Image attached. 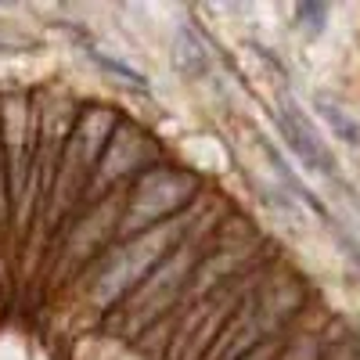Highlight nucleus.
I'll return each mask as SVG.
<instances>
[{
	"mask_svg": "<svg viewBox=\"0 0 360 360\" xmlns=\"http://www.w3.org/2000/svg\"><path fill=\"white\" fill-rule=\"evenodd\" d=\"M299 303H303V285L292 270L266 278L259 288H249V295L224 324L213 346V360H245L256 353V346H266V339L299 310Z\"/></svg>",
	"mask_w": 360,
	"mask_h": 360,
	"instance_id": "1",
	"label": "nucleus"
},
{
	"mask_svg": "<svg viewBox=\"0 0 360 360\" xmlns=\"http://www.w3.org/2000/svg\"><path fill=\"white\" fill-rule=\"evenodd\" d=\"M202 231L191 227L180 242L173 245V252L141 281V288L130 292V299L123 303V310H115L108 317V328H115L119 335H127L134 339L137 332H144L152 321H159L173 303H176V295L188 288V281L195 278V266L205 259L202 256Z\"/></svg>",
	"mask_w": 360,
	"mask_h": 360,
	"instance_id": "2",
	"label": "nucleus"
},
{
	"mask_svg": "<svg viewBox=\"0 0 360 360\" xmlns=\"http://www.w3.org/2000/svg\"><path fill=\"white\" fill-rule=\"evenodd\" d=\"M188 231H191V217H180L176 224H159V227L144 231V234H134L127 245H119L115 252H108L98 263L90 285H86L90 303L105 310V307L119 303L123 292L141 288V278L148 274V270H155L169 256V245L180 242Z\"/></svg>",
	"mask_w": 360,
	"mask_h": 360,
	"instance_id": "3",
	"label": "nucleus"
},
{
	"mask_svg": "<svg viewBox=\"0 0 360 360\" xmlns=\"http://www.w3.org/2000/svg\"><path fill=\"white\" fill-rule=\"evenodd\" d=\"M115 130V112L101 108V105H90L65 144V162H58V176H54V188H51V202H54V213H58V202L62 209H69L79 195H86V184L98 169V159L105 152V144L112 141Z\"/></svg>",
	"mask_w": 360,
	"mask_h": 360,
	"instance_id": "4",
	"label": "nucleus"
},
{
	"mask_svg": "<svg viewBox=\"0 0 360 360\" xmlns=\"http://www.w3.org/2000/svg\"><path fill=\"white\" fill-rule=\"evenodd\" d=\"M198 191V176L188 169H176V166H155L148 169L123 209V224L119 231L123 234H144L159 224H166V217H173L176 209H184Z\"/></svg>",
	"mask_w": 360,
	"mask_h": 360,
	"instance_id": "5",
	"label": "nucleus"
},
{
	"mask_svg": "<svg viewBox=\"0 0 360 360\" xmlns=\"http://www.w3.org/2000/svg\"><path fill=\"white\" fill-rule=\"evenodd\" d=\"M245 295H249L245 285L242 288H231V281H227V285L213 288L205 299L191 303V310L184 314V321H180L176 339L169 342V360H198V353L205 346H217V339L224 332V328H220L224 317L231 321L234 303H242Z\"/></svg>",
	"mask_w": 360,
	"mask_h": 360,
	"instance_id": "6",
	"label": "nucleus"
},
{
	"mask_svg": "<svg viewBox=\"0 0 360 360\" xmlns=\"http://www.w3.org/2000/svg\"><path fill=\"white\" fill-rule=\"evenodd\" d=\"M155 155H159V144L148 137L144 130H137L134 123H123L112 134V141L105 144V152L98 159V169H94V176H90V184H86V195L98 198V202L108 198L105 195L108 184H115V180H123V176L144 169Z\"/></svg>",
	"mask_w": 360,
	"mask_h": 360,
	"instance_id": "7",
	"label": "nucleus"
},
{
	"mask_svg": "<svg viewBox=\"0 0 360 360\" xmlns=\"http://www.w3.org/2000/svg\"><path fill=\"white\" fill-rule=\"evenodd\" d=\"M0 148L11 166V198L22 213L25 205V188H29V155H33V112L25 98H8L0 105Z\"/></svg>",
	"mask_w": 360,
	"mask_h": 360,
	"instance_id": "8",
	"label": "nucleus"
},
{
	"mask_svg": "<svg viewBox=\"0 0 360 360\" xmlns=\"http://www.w3.org/2000/svg\"><path fill=\"white\" fill-rule=\"evenodd\" d=\"M115 217H119V198H115V195L101 198L94 209H90V217L79 220V224L69 231L65 256H62V270H79L83 259L94 256V252L105 245V238L115 231Z\"/></svg>",
	"mask_w": 360,
	"mask_h": 360,
	"instance_id": "9",
	"label": "nucleus"
},
{
	"mask_svg": "<svg viewBox=\"0 0 360 360\" xmlns=\"http://www.w3.org/2000/svg\"><path fill=\"white\" fill-rule=\"evenodd\" d=\"M281 134L285 141L292 144V152L303 159L310 169H321V173H335V162L328 155V148L321 144L317 130H310V119L299 112V105L292 98L281 101Z\"/></svg>",
	"mask_w": 360,
	"mask_h": 360,
	"instance_id": "10",
	"label": "nucleus"
},
{
	"mask_svg": "<svg viewBox=\"0 0 360 360\" xmlns=\"http://www.w3.org/2000/svg\"><path fill=\"white\" fill-rule=\"evenodd\" d=\"M317 353H321V339L317 335H303L299 342H292V349L281 360H317Z\"/></svg>",
	"mask_w": 360,
	"mask_h": 360,
	"instance_id": "11",
	"label": "nucleus"
},
{
	"mask_svg": "<svg viewBox=\"0 0 360 360\" xmlns=\"http://www.w3.org/2000/svg\"><path fill=\"white\" fill-rule=\"evenodd\" d=\"M324 360H360V335H349L324 353Z\"/></svg>",
	"mask_w": 360,
	"mask_h": 360,
	"instance_id": "12",
	"label": "nucleus"
},
{
	"mask_svg": "<svg viewBox=\"0 0 360 360\" xmlns=\"http://www.w3.org/2000/svg\"><path fill=\"white\" fill-rule=\"evenodd\" d=\"M270 356H274V346H270V342H266V346H259L256 353H249L245 360H270Z\"/></svg>",
	"mask_w": 360,
	"mask_h": 360,
	"instance_id": "13",
	"label": "nucleus"
}]
</instances>
